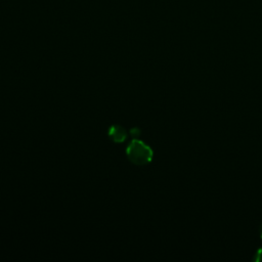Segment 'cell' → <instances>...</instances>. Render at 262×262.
I'll use <instances>...</instances> for the list:
<instances>
[{"mask_svg": "<svg viewBox=\"0 0 262 262\" xmlns=\"http://www.w3.org/2000/svg\"><path fill=\"white\" fill-rule=\"evenodd\" d=\"M126 155L131 163L142 166L148 164L152 160L154 152L152 149L143 141L133 138V140L127 146Z\"/></svg>", "mask_w": 262, "mask_h": 262, "instance_id": "cell-1", "label": "cell"}, {"mask_svg": "<svg viewBox=\"0 0 262 262\" xmlns=\"http://www.w3.org/2000/svg\"><path fill=\"white\" fill-rule=\"evenodd\" d=\"M108 135L115 142H123L127 138L126 130L119 125L112 126L108 130Z\"/></svg>", "mask_w": 262, "mask_h": 262, "instance_id": "cell-2", "label": "cell"}, {"mask_svg": "<svg viewBox=\"0 0 262 262\" xmlns=\"http://www.w3.org/2000/svg\"><path fill=\"white\" fill-rule=\"evenodd\" d=\"M253 260L256 261V262H261V261H262V248L259 249V250L255 253V256L253 257Z\"/></svg>", "mask_w": 262, "mask_h": 262, "instance_id": "cell-3", "label": "cell"}, {"mask_svg": "<svg viewBox=\"0 0 262 262\" xmlns=\"http://www.w3.org/2000/svg\"><path fill=\"white\" fill-rule=\"evenodd\" d=\"M259 234H260V237H261V239H262V222H261L260 227H259Z\"/></svg>", "mask_w": 262, "mask_h": 262, "instance_id": "cell-4", "label": "cell"}]
</instances>
